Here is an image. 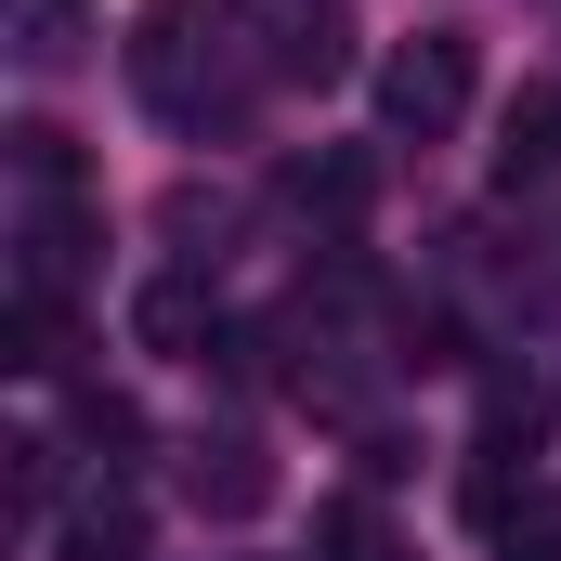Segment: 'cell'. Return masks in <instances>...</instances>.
Returning a JSON list of instances; mask_svg holds the SVG:
<instances>
[{"mask_svg":"<svg viewBox=\"0 0 561 561\" xmlns=\"http://www.w3.org/2000/svg\"><path fill=\"white\" fill-rule=\"evenodd\" d=\"M183 496H196V523H249V510L275 496V457H262L249 431H196V444H183Z\"/></svg>","mask_w":561,"mask_h":561,"instance_id":"3","label":"cell"},{"mask_svg":"<svg viewBox=\"0 0 561 561\" xmlns=\"http://www.w3.org/2000/svg\"><path fill=\"white\" fill-rule=\"evenodd\" d=\"M79 444H92V457H105V483H118L144 444H157V419H144L131 392H79Z\"/></svg>","mask_w":561,"mask_h":561,"instance_id":"9","label":"cell"},{"mask_svg":"<svg viewBox=\"0 0 561 561\" xmlns=\"http://www.w3.org/2000/svg\"><path fill=\"white\" fill-rule=\"evenodd\" d=\"M496 549H510V561H561V496H549V483H536V496L496 523Z\"/></svg>","mask_w":561,"mask_h":561,"instance_id":"12","label":"cell"},{"mask_svg":"<svg viewBox=\"0 0 561 561\" xmlns=\"http://www.w3.org/2000/svg\"><path fill=\"white\" fill-rule=\"evenodd\" d=\"M470 92H483V53H470V26H419V39H392L379 53V118L405 144H444L470 118Z\"/></svg>","mask_w":561,"mask_h":561,"instance_id":"2","label":"cell"},{"mask_svg":"<svg viewBox=\"0 0 561 561\" xmlns=\"http://www.w3.org/2000/svg\"><path fill=\"white\" fill-rule=\"evenodd\" d=\"M287 209H313L327 236H353V222L379 209V157H353V144H327V157H300V170H287Z\"/></svg>","mask_w":561,"mask_h":561,"instance_id":"6","label":"cell"},{"mask_svg":"<svg viewBox=\"0 0 561 561\" xmlns=\"http://www.w3.org/2000/svg\"><path fill=\"white\" fill-rule=\"evenodd\" d=\"M0 366H26V379L66 366V313H53V287H13V313H0Z\"/></svg>","mask_w":561,"mask_h":561,"instance_id":"8","label":"cell"},{"mask_svg":"<svg viewBox=\"0 0 561 561\" xmlns=\"http://www.w3.org/2000/svg\"><path fill=\"white\" fill-rule=\"evenodd\" d=\"M53 13H66V0H53Z\"/></svg>","mask_w":561,"mask_h":561,"instance_id":"13","label":"cell"},{"mask_svg":"<svg viewBox=\"0 0 561 561\" xmlns=\"http://www.w3.org/2000/svg\"><path fill=\"white\" fill-rule=\"evenodd\" d=\"M275 66H287V79H340V66H353V39H340V13H287Z\"/></svg>","mask_w":561,"mask_h":561,"instance_id":"10","label":"cell"},{"mask_svg":"<svg viewBox=\"0 0 561 561\" xmlns=\"http://www.w3.org/2000/svg\"><path fill=\"white\" fill-rule=\"evenodd\" d=\"M53 561H144V496H131V483H92V496H66Z\"/></svg>","mask_w":561,"mask_h":561,"instance_id":"5","label":"cell"},{"mask_svg":"<svg viewBox=\"0 0 561 561\" xmlns=\"http://www.w3.org/2000/svg\"><path fill=\"white\" fill-rule=\"evenodd\" d=\"M549 170H561V79H536L496 118V183H549Z\"/></svg>","mask_w":561,"mask_h":561,"instance_id":"7","label":"cell"},{"mask_svg":"<svg viewBox=\"0 0 561 561\" xmlns=\"http://www.w3.org/2000/svg\"><path fill=\"white\" fill-rule=\"evenodd\" d=\"M236 26H249V0H157L131 26V92L196 131L222 105V79H236Z\"/></svg>","mask_w":561,"mask_h":561,"instance_id":"1","label":"cell"},{"mask_svg":"<svg viewBox=\"0 0 561 561\" xmlns=\"http://www.w3.org/2000/svg\"><path fill=\"white\" fill-rule=\"evenodd\" d=\"M131 327H144V353H183V366L222 353V300H209V275H157L131 300Z\"/></svg>","mask_w":561,"mask_h":561,"instance_id":"4","label":"cell"},{"mask_svg":"<svg viewBox=\"0 0 561 561\" xmlns=\"http://www.w3.org/2000/svg\"><path fill=\"white\" fill-rule=\"evenodd\" d=\"M13 157H26V183H39V196H79V131L26 118V131H13Z\"/></svg>","mask_w":561,"mask_h":561,"instance_id":"11","label":"cell"}]
</instances>
